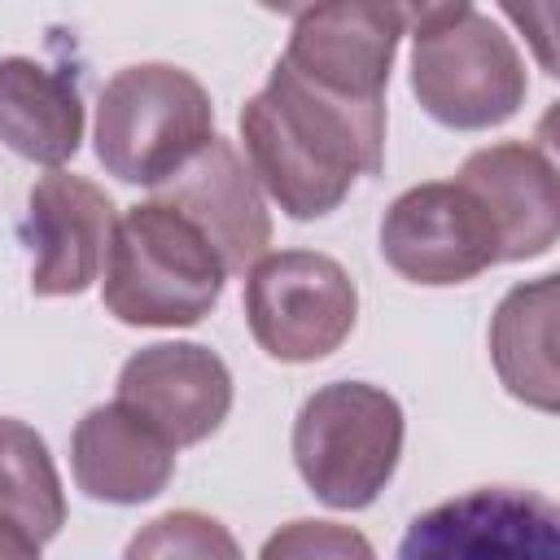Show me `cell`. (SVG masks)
<instances>
[{
    "mask_svg": "<svg viewBox=\"0 0 560 560\" xmlns=\"http://www.w3.org/2000/svg\"><path fill=\"white\" fill-rule=\"evenodd\" d=\"M0 516L22 525L39 547L66 525V494L52 455L44 438L13 416H0Z\"/></svg>",
    "mask_w": 560,
    "mask_h": 560,
    "instance_id": "cell-17",
    "label": "cell"
},
{
    "mask_svg": "<svg viewBox=\"0 0 560 560\" xmlns=\"http://www.w3.org/2000/svg\"><path fill=\"white\" fill-rule=\"evenodd\" d=\"M411 92L429 118L455 131L508 122L525 105V61L512 35L472 4L407 9Z\"/></svg>",
    "mask_w": 560,
    "mask_h": 560,
    "instance_id": "cell-3",
    "label": "cell"
},
{
    "mask_svg": "<svg viewBox=\"0 0 560 560\" xmlns=\"http://www.w3.org/2000/svg\"><path fill=\"white\" fill-rule=\"evenodd\" d=\"M223 280L228 271L214 245L153 197L114 223L101 298L131 328H188L219 306Z\"/></svg>",
    "mask_w": 560,
    "mask_h": 560,
    "instance_id": "cell-2",
    "label": "cell"
},
{
    "mask_svg": "<svg viewBox=\"0 0 560 560\" xmlns=\"http://www.w3.org/2000/svg\"><path fill=\"white\" fill-rule=\"evenodd\" d=\"M122 560H245V556L223 521L184 508L149 521L127 542Z\"/></svg>",
    "mask_w": 560,
    "mask_h": 560,
    "instance_id": "cell-18",
    "label": "cell"
},
{
    "mask_svg": "<svg viewBox=\"0 0 560 560\" xmlns=\"http://www.w3.org/2000/svg\"><path fill=\"white\" fill-rule=\"evenodd\" d=\"M0 560H39V542L9 516H0Z\"/></svg>",
    "mask_w": 560,
    "mask_h": 560,
    "instance_id": "cell-20",
    "label": "cell"
},
{
    "mask_svg": "<svg viewBox=\"0 0 560 560\" xmlns=\"http://www.w3.org/2000/svg\"><path fill=\"white\" fill-rule=\"evenodd\" d=\"M258 560H376V551L354 525L289 521L262 542Z\"/></svg>",
    "mask_w": 560,
    "mask_h": 560,
    "instance_id": "cell-19",
    "label": "cell"
},
{
    "mask_svg": "<svg viewBox=\"0 0 560 560\" xmlns=\"http://www.w3.org/2000/svg\"><path fill=\"white\" fill-rule=\"evenodd\" d=\"M245 162L289 219H324L359 175L385 162V127H372L311 92L276 61L267 88L241 109Z\"/></svg>",
    "mask_w": 560,
    "mask_h": 560,
    "instance_id": "cell-1",
    "label": "cell"
},
{
    "mask_svg": "<svg viewBox=\"0 0 560 560\" xmlns=\"http://www.w3.org/2000/svg\"><path fill=\"white\" fill-rule=\"evenodd\" d=\"M402 455V407L368 381L319 385L293 420V464L328 508L359 512L394 477Z\"/></svg>",
    "mask_w": 560,
    "mask_h": 560,
    "instance_id": "cell-5",
    "label": "cell"
},
{
    "mask_svg": "<svg viewBox=\"0 0 560 560\" xmlns=\"http://www.w3.org/2000/svg\"><path fill=\"white\" fill-rule=\"evenodd\" d=\"M359 315L350 271L319 249L262 254L245 276V319L254 341L280 363L332 354Z\"/></svg>",
    "mask_w": 560,
    "mask_h": 560,
    "instance_id": "cell-7",
    "label": "cell"
},
{
    "mask_svg": "<svg viewBox=\"0 0 560 560\" xmlns=\"http://www.w3.org/2000/svg\"><path fill=\"white\" fill-rule=\"evenodd\" d=\"M214 140L201 79L166 61L118 70L96 101V158L122 184L162 188Z\"/></svg>",
    "mask_w": 560,
    "mask_h": 560,
    "instance_id": "cell-4",
    "label": "cell"
},
{
    "mask_svg": "<svg viewBox=\"0 0 560 560\" xmlns=\"http://www.w3.org/2000/svg\"><path fill=\"white\" fill-rule=\"evenodd\" d=\"M0 140L39 166H61L83 140V96L66 70L35 57L0 61Z\"/></svg>",
    "mask_w": 560,
    "mask_h": 560,
    "instance_id": "cell-15",
    "label": "cell"
},
{
    "mask_svg": "<svg viewBox=\"0 0 560 560\" xmlns=\"http://www.w3.org/2000/svg\"><path fill=\"white\" fill-rule=\"evenodd\" d=\"M74 486L101 503H144L166 490L175 472V446L131 407H92L70 438Z\"/></svg>",
    "mask_w": 560,
    "mask_h": 560,
    "instance_id": "cell-14",
    "label": "cell"
},
{
    "mask_svg": "<svg viewBox=\"0 0 560 560\" xmlns=\"http://www.w3.org/2000/svg\"><path fill=\"white\" fill-rule=\"evenodd\" d=\"M556 302L560 284L556 276L516 284L494 319H490V359L499 381L512 398L556 411L560 407V376H556Z\"/></svg>",
    "mask_w": 560,
    "mask_h": 560,
    "instance_id": "cell-16",
    "label": "cell"
},
{
    "mask_svg": "<svg viewBox=\"0 0 560 560\" xmlns=\"http://www.w3.org/2000/svg\"><path fill=\"white\" fill-rule=\"evenodd\" d=\"M398 560H560V512L521 486H481L420 512Z\"/></svg>",
    "mask_w": 560,
    "mask_h": 560,
    "instance_id": "cell-8",
    "label": "cell"
},
{
    "mask_svg": "<svg viewBox=\"0 0 560 560\" xmlns=\"http://www.w3.org/2000/svg\"><path fill=\"white\" fill-rule=\"evenodd\" d=\"M114 201L83 175L48 171L31 184L22 241L31 245V289L39 298L83 293L109 254L114 236Z\"/></svg>",
    "mask_w": 560,
    "mask_h": 560,
    "instance_id": "cell-10",
    "label": "cell"
},
{
    "mask_svg": "<svg viewBox=\"0 0 560 560\" xmlns=\"http://www.w3.org/2000/svg\"><path fill=\"white\" fill-rule=\"evenodd\" d=\"M494 223L499 262H525L556 245L560 232V197L556 166L542 149L525 140L486 144L464 158L459 179Z\"/></svg>",
    "mask_w": 560,
    "mask_h": 560,
    "instance_id": "cell-13",
    "label": "cell"
},
{
    "mask_svg": "<svg viewBox=\"0 0 560 560\" xmlns=\"http://www.w3.org/2000/svg\"><path fill=\"white\" fill-rule=\"evenodd\" d=\"M118 402L144 416L175 451L206 442L232 411L228 363L197 341H158L118 372Z\"/></svg>",
    "mask_w": 560,
    "mask_h": 560,
    "instance_id": "cell-11",
    "label": "cell"
},
{
    "mask_svg": "<svg viewBox=\"0 0 560 560\" xmlns=\"http://www.w3.org/2000/svg\"><path fill=\"white\" fill-rule=\"evenodd\" d=\"M381 254L411 284H464L499 262V236L464 184L433 179L389 201Z\"/></svg>",
    "mask_w": 560,
    "mask_h": 560,
    "instance_id": "cell-9",
    "label": "cell"
},
{
    "mask_svg": "<svg viewBox=\"0 0 560 560\" xmlns=\"http://www.w3.org/2000/svg\"><path fill=\"white\" fill-rule=\"evenodd\" d=\"M158 201L179 210L214 245L228 276L249 271L271 245L267 197H262L249 162L223 136H214L171 184H162Z\"/></svg>",
    "mask_w": 560,
    "mask_h": 560,
    "instance_id": "cell-12",
    "label": "cell"
},
{
    "mask_svg": "<svg viewBox=\"0 0 560 560\" xmlns=\"http://www.w3.org/2000/svg\"><path fill=\"white\" fill-rule=\"evenodd\" d=\"M407 35V9L398 4H368V0H337L311 4L293 13L289 48L280 57L311 92L341 105L346 114L385 127V83Z\"/></svg>",
    "mask_w": 560,
    "mask_h": 560,
    "instance_id": "cell-6",
    "label": "cell"
}]
</instances>
